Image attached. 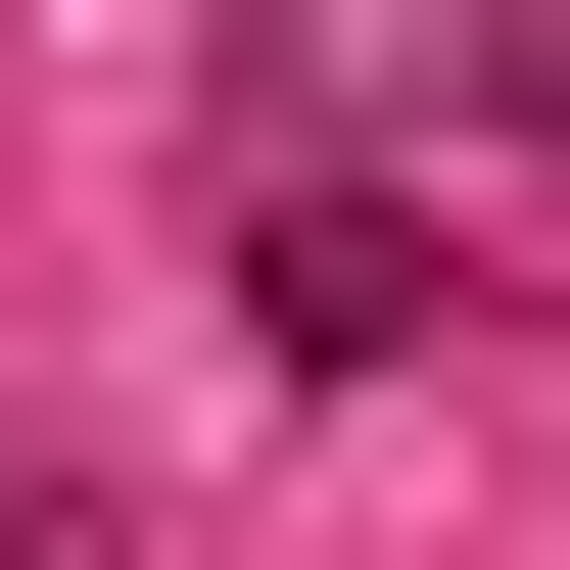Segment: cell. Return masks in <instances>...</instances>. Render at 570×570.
I'll return each mask as SVG.
<instances>
[{"instance_id":"cell-1","label":"cell","mask_w":570,"mask_h":570,"mask_svg":"<svg viewBox=\"0 0 570 570\" xmlns=\"http://www.w3.org/2000/svg\"><path fill=\"white\" fill-rule=\"evenodd\" d=\"M238 142H333V190H428L475 285H570V0H285Z\"/></svg>"},{"instance_id":"cell-2","label":"cell","mask_w":570,"mask_h":570,"mask_svg":"<svg viewBox=\"0 0 570 570\" xmlns=\"http://www.w3.org/2000/svg\"><path fill=\"white\" fill-rule=\"evenodd\" d=\"M428 333H523V285L428 190H333V142H238V381H428Z\"/></svg>"},{"instance_id":"cell-3","label":"cell","mask_w":570,"mask_h":570,"mask_svg":"<svg viewBox=\"0 0 570 570\" xmlns=\"http://www.w3.org/2000/svg\"><path fill=\"white\" fill-rule=\"evenodd\" d=\"M0 570H142V523H96V475H0Z\"/></svg>"}]
</instances>
